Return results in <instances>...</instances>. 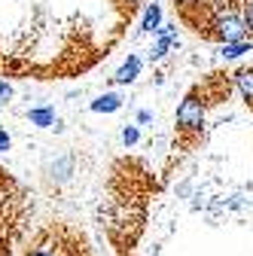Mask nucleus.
<instances>
[{"label": "nucleus", "instance_id": "nucleus-9", "mask_svg": "<svg viewBox=\"0 0 253 256\" xmlns=\"http://www.w3.org/2000/svg\"><path fill=\"white\" fill-rule=\"evenodd\" d=\"M24 256H61V253H58V250H49L46 244H37L34 250H28Z\"/></svg>", "mask_w": 253, "mask_h": 256}, {"label": "nucleus", "instance_id": "nucleus-4", "mask_svg": "<svg viewBox=\"0 0 253 256\" xmlns=\"http://www.w3.org/2000/svg\"><path fill=\"white\" fill-rule=\"evenodd\" d=\"M159 28H162V6L152 0V4L146 6V12H144L140 30H144V34H159Z\"/></svg>", "mask_w": 253, "mask_h": 256}, {"label": "nucleus", "instance_id": "nucleus-12", "mask_svg": "<svg viewBox=\"0 0 253 256\" xmlns=\"http://www.w3.org/2000/svg\"><path fill=\"white\" fill-rule=\"evenodd\" d=\"M180 4H196V0H174V6H180Z\"/></svg>", "mask_w": 253, "mask_h": 256}, {"label": "nucleus", "instance_id": "nucleus-2", "mask_svg": "<svg viewBox=\"0 0 253 256\" xmlns=\"http://www.w3.org/2000/svg\"><path fill=\"white\" fill-rule=\"evenodd\" d=\"M140 68H144V61L138 58V55H128V58H125L122 61V68L110 76V82L113 86H125V82H134L138 80V74H140Z\"/></svg>", "mask_w": 253, "mask_h": 256}, {"label": "nucleus", "instance_id": "nucleus-8", "mask_svg": "<svg viewBox=\"0 0 253 256\" xmlns=\"http://www.w3.org/2000/svg\"><path fill=\"white\" fill-rule=\"evenodd\" d=\"M138 138H140V134H138V128H134V125H125V128H122V144H125V146H134Z\"/></svg>", "mask_w": 253, "mask_h": 256}, {"label": "nucleus", "instance_id": "nucleus-5", "mask_svg": "<svg viewBox=\"0 0 253 256\" xmlns=\"http://www.w3.org/2000/svg\"><path fill=\"white\" fill-rule=\"evenodd\" d=\"M235 86L241 92V98L247 101V107H253V68H241L235 74Z\"/></svg>", "mask_w": 253, "mask_h": 256}, {"label": "nucleus", "instance_id": "nucleus-6", "mask_svg": "<svg viewBox=\"0 0 253 256\" xmlns=\"http://www.w3.org/2000/svg\"><path fill=\"white\" fill-rule=\"evenodd\" d=\"M119 107H122V98H119L116 92H107V94H101L98 101H92V110L94 113H116Z\"/></svg>", "mask_w": 253, "mask_h": 256}, {"label": "nucleus", "instance_id": "nucleus-7", "mask_svg": "<svg viewBox=\"0 0 253 256\" xmlns=\"http://www.w3.org/2000/svg\"><path fill=\"white\" fill-rule=\"evenodd\" d=\"M253 49V43H247V40H241V43H226L223 49H220V55H223L226 61H232V58H241L244 52H250Z\"/></svg>", "mask_w": 253, "mask_h": 256}, {"label": "nucleus", "instance_id": "nucleus-3", "mask_svg": "<svg viewBox=\"0 0 253 256\" xmlns=\"http://www.w3.org/2000/svg\"><path fill=\"white\" fill-rule=\"evenodd\" d=\"M28 119H30V125H37V128H58V132H61V122H58L52 107H34L28 113Z\"/></svg>", "mask_w": 253, "mask_h": 256}, {"label": "nucleus", "instance_id": "nucleus-11", "mask_svg": "<svg viewBox=\"0 0 253 256\" xmlns=\"http://www.w3.org/2000/svg\"><path fill=\"white\" fill-rule=\"evenodd\" d=\"M10 144H12L10 132H4V128H0V152H6V150H10Z\"/></svg>", "mask_w": 253, "mask_h": 256}, {"label": "nucleus", "instance_id": "nucleus-10", "mask_svg": "<svg viewBox=\"0 0 253 256\" xmlns=\"http://www.w3.org/2000/svg\"><path fill=\"white\" fill-rule=\"evenodd\" d=\"M10 98H12V86H10L6 80H0V107L10 104Z\"/></svg>", "mask_w": 253, "mask_h": 256}, {"label": "nucleus", "instance_id": "nucleus-1", "mask_svg": "<svg viewBox=\"0 0 253 256\" xmlns=\"http://www.w3.org/2000/svg\"><path fill=\"white\" fill-rule=\"evenodd\" d=\"M208 98H204V92L202 86H196L192 92L183 98V104L177 107V128H180V134H198L202 132V122H204V110H208Z\"/></svg>", "mask_w": 253, "mask_h": 256}]
</instances>
